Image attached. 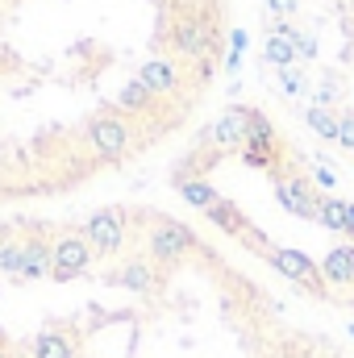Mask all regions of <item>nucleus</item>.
Returning a JSON list of instances; mask_svg holds the SVG:
<instances>
[{
	"label": "nucleus",
	"instance_id": "obj_18",
	"mask_svg": "<svg viewBox=\"0 0 354 358\" xmlns=\"http://www.w3.org/2000/svg\"><path fill=\"white\" fill-rule=\"evenodd\" d=\"M338 108H321V104H309L304 108V125L317 134V138H325V142H338Z\"/></svg>",
	"mask_w": 354,
	"mask_h": 358
},
{
	"label": "nucleus",
	"instance_id": "obj_11",
	"mask_svg": "<svg viewBox=\"0 0 354 358\" xmlns=\"http://www.w3.org/2000/svg\"><path fill=\"white\" fill-rule=\"evenodd\" d=\"M321 279L334 283V287H354V242L334 246V250L321 259Z\"/></svg>",
	"mask_w": 354,
	"mask_h": 358
},
{
	"label": "nucleus",
	"instance_id": "obj_5",
	"mask_svg": "<svg viewBox=\"0 0 354 358\" xmlns=\"http://www.w3.org/2000/svg\"><path fill=\"white\" fill-rule=\"evenodd\" d=\"M246 129H250V108L246 104H229L208 129H204V146H213L217 155H242V146H246Z\"/></svg>",
	"mask_w": 354,
	"mask_h": 358
},
{
	"label": "nucleus",
	"instance_id": "obj_28",
	"mask_svg": "<svg viewBox=\"0 0 354 358\" xmlns=\"http://www.w3.org/2000/svg\"><path fill=\"white\" fill-rule=\"evenodd\" d=\"M0 358H8V350H4V334H0Z\"/></svg>",
	"mask_w": 354,
	"mask_h": 358
},
{
	"label": "nucleus",
	"instance_id": "obj_1",
	"mask_svg": "<svg viewBox=\"0 0 354 358\" xmlns=\"http://www.w3.org/2000/svg\"><path fill=\"white\" fill-rule=\"evenodd\" d=\"M171 50L179 59H192V63L217 59L221 55V29L208 17H200V13H183L171 25Z\"/></svg>",
	"mask_w": 354,
	"mask_h": 358
},
{
	"label": "nucleus",
	"instance_id": "obj_31",
	"mask_svg": "<svg viewBox=\"0 0 354 358\" xmlns=\"http://www.w3.org/2000/svg\"><path fill=\"white\" fill-rule=\"evenodd\" d=\"M275 358H288V355H275Z\"/></svg>",
	"mask_w": 354,
	"mask_h": 358
},
{
	"label": "nucleus",
	"instance_id": "obj_23",
	"mask_svg": "<svg viewBox=\"0 0 354 358\" xmlns=\"http://www.w3.org/2000/svg\"><path fill=\"white\" fill-rule=\"evenodd\" d=\"M292 42H296L300 63H313V59H317V50H321V46H317V38H313V34H304V29H296V38H292Z\"/></svg>",
	"mask_w": 354,
	"mask_h": 358
},
{
	"label": "nucleus",
	"instance_id": "obj_21",
	"mask_svg": "<svg viewBox=\"0 0 354 358\" xmlns=\"http://www.w3.org/2000/svg\"><path fill=\"white\" fill-rule=\"evenodd\" d=\"M246 46H250L246 29H229V59H225V71H238V67H242V55H246Z\"/></svg>",
	"mask_w": 354,
	"mask_h": 358
},
{
	"label": "nucleus",
	"instance_id": "obj_22",
	"mask_svg": "<svg viewBox=\"0 0 354 358\" xmlns=\"http://www.w3.org/2000/svg\"><path fill=\"white\" fill-rule=\"evenodd\" d=\"M275 80H279V92H283V96H300V92L309 88V80H304V71H300V67L275 71Z\"/></svg>",
	"mask_w": 354,
	"mask_h": 358
},
{
	"label": "nucleus",
	"instance_id": "obj_20",
	"mask_svg": "<svg viewBox=\"0 0 354 358\" xmlns=\"http://www.w3.org/2000/svg\"><path fill=\"white\" fill-rule=\"evenodd\" d=\"M0 275L8 279H25V242H0Z\"/></svg>",
	"mask_w": 354,
	"mask_h": 358
},
{
	"label": "nucleus",
	"instance_id": "obj_26",
	"mask_svg": "<svg viewBox=\"0 0 354 358\" xmlns=\"http://www.w3.org/2000/svg\"><path fill=\"white\" fill-rule=\"evenodd\" d=\"M313 179H317V187H325V192L338 187V176L330 171V163H313Z\"/></svg>",
	"mask_w": 354,
	"mask_h": 358
},
{
	"label": "nucleus",
	"instance_id": "obj_30",
	"mask_svg": "<svg viewBox=\"0 0 354 358\" xmlns=\"http://www.w3.org/2000/svg\"><path fill=\"white\" fill-rule=\"evenodd\" d=\"M351 338H354V325H351Z\"/></svg>",
	"mask_w": 354,
	"mask_h": 358
},
{
	"label": "nucleus",
	"instance_id": "obj_16",
	"mask_svg": "<svg viewBox=\"0 0 354 358\" xmlns=\"http://www.w3.org/2000/svg\"><path fill=\"white\" fill-rule=\"evenodd\" d=\"M263 59H267V67H275V71H288V67L300 63L296 42L292 38H279V34H267L263 38Z\"/></svg>",
	"mask_w": 354,
	"mask_h": 358
},
{
	"label": "nucleus",
	"instance_id": "obj_6",
	"mask_svg": "<svg viewBox=\"0 0 354 358\" xmlns=\"http://www.w3.org/2000/svg\"><path fill=\"white\" fill-rule=\"evenodd\" d=\"M275 204L283 208V213H292V217H300V221H317V208H321V192L309 183L304 176H296V171H288V176L275 179Z\"/></svg>",
	"mask_w": 354,
	"mask_h": 358
},
{
	"label": "nucleus",
	"instance_id": "obj_29",
	"mask_svg": "<svg viewBox=\"0 0 354 358\" xmlns=\"http://www.w3.org/2000/svg\"><path fill=\"white\" fill-rule=\"evenodd\" d=\"M346 8H351V13H354V0H346Z\"/></svg>",
	"mask_w": 354,
	"mask_h": 358
},
{
	"label": "nucleus",
	"instance_id": "obj_7",
	"mask_svg": "<svg viewBox=\"0 0 354 358\" xmlns=\"http://www.w3.org/2000/svg\"><path fill=\"white\" fill-rule=\"evenodd\" d=\"M125 217H129V213H125V208H113V204H108V208H96L88 221H84L80 234L88 238V246L96 255H117V250L125 246Z\"/></svg>",
	"mask_w": 354,
	"mask_h": 358
},
{
	"label": "nucleus",
	"instance_id": "obj_10",
	"mask_svg": "<svg viewBox=\"0 0 354 358\" xmlns=\"http://www.w3.org/2000/svg\"><path fill=\"white\" fill-rule=\"evenodd\" d=\"M134 80L150 92V96H167V92L179 88V67L171 63V59H146V63L138 67Z\"/></svg>",
	"mask_w": 354,
	"mask_h": 358
},
{
	"label": "nucleus",
	"instance_id": "obj_3",
	"mask_svg": "<svg viewBox=\"0 0 354 358\" xmlns=\"http://www.w3.org/2000/svg\"><path fill=\"white\" fill-rule=\"evenodd\" d=\"M84 138H88V146L104 163H121L129 155V142H134V134H129L121 113H96V117H88Z\"/></svg>",
	"mask_w": 354,
	"mask_h": 358
},
{
	"label": "nucleus",
	"instance_id": "obj_15",
	"mask_svg": "<svg viewBox=\"0 0 354 358\" xmlns=\"http://www.w3.org/2000/svg\"><path fill=\"white\" fill-rule=\"evenodd\" d=\"M55 267V246L46 238H25V279H46Z\"/></svg>",
	"mask_w": 354,
	"mask_h": 358
},
{
	"label": "nucleus",
	"instance_id": "obj_24",
	"mask_svg": "<svg viewBox=\"0 0 354 358\" xmlns=\"http://www.w3.org/2000/svg\"><path fill=\"white\" fill-rule=\"evenodd\" d=\"M267 13H271V21H292V13L300 8V0H263Z\"/></svg>",
	"mask_w": 354,
	"mask_h": 358
},
{
	"label": "nucleus",
	"instance_id": "obj_19",
	"mask_svg": "<svg viewBox=\"0 0 354 358\" xmlns=\"http://www.w3.org/2000/svg\"><path fill=\"white\" fill-rule=\"evenodd\" d=\"M150 104H155V96L142 88L138 80H129L125 88L117 92V113H150Z\"/></svg>",
	"mask_w": 354,
	"mask_h": 358
},
{
	"label": "nucleus",
	"instance_id": "obj_4",
	"mask_svg": "<svg viewBox=\"0 0 354 358\" xmlns=\"http://www.w3.org/2000/svg\"><path fill=\"white\" fill-rule=\"evenodd\" d=\"M267 263L279 271L283 279H292V283H300L304 292H313L317 300H330V292H325V279H321V267L304 255V250H292V246H275L271 255H267Z\"/></svg>",
	"mask_w": 354,
	"mask_h": 358
},
{
	"label": "nucleus",
	"instance_id": "obj_8",
	"mask_svg": "<svg viewBox=\"0 0 354 358\" xmlns=\"http://www.w3.org/2000/svg\"><path fill=\"white\" fill-rule=\"evenodd\" d=\"M92 259H96V250L88 246L84 234H63V238L55 242V267H50V279H55V283H71V279H80V275L92 267Z\"/></svg>",
	"mask_w": 354,
	"mask_h": 358
},
{
	"label": "nucleus",
	"instance_id": "obj_12",
	"mask_svg": "<svg viewBox=\"0 0 354 358\" xmlns=\"http://www.w3.org/2000/svg\"><path fill=\"white\" fill-rule=\"evenodd\" d=\"M204 217H208V221L217 225V234H229V238H238V242H242V238H246V229H250L246 213H242V208H238L234 200H225V196H221V200H217V204H213V208H208Z\"/></svg>",
	"mask_w": 354,
	"mask_h": 358
},
{
	"label": "nucleus",
	"instance_id": "obj_14",
	"mask_svg": "<svg viewBox=\"0 0 354 358\" xmlns=\"http://www.w3.org/2000/svg\"><path fill=\"white\" fill-rule=\"evenodd\" d=\"M171 187H176L179 196L192 204V208H200V213H208L221 196H217V187L208 183V179H200V176H192V179H171Z\"/></svg>",
	"mask_w": 354,
	"mask_h": 358
},
{
	"label": "nucleus",
	"instance_id": "obj_25",
	"mask_svg": "<svg viewBox=\"0 0 354 358\" xmlns=\"http://www.w3.org/2000/svg\"><path fill=\"white\" fill-rule=\"evenodd\" d=\"M338 146L354 155V113H342L338 117Z\"/></svg>",
	"mask_w": 354,
	"mask_h": 358
},
{
	"label": "nucleus",
	"instance_id": "obj_17",
	"mask_svg": "<svg viewBox=\"0 0 354 358\" xmlns=\"http://www.w3.org/2000/svg\"><path fill=\"white\" fill-rule=\"evenodd\" d=\"M346 208H351V200L325 192L321 196V208H317V225H325L330 234H346Z\"/></svg>",
	"mask_w": 354,
	"mask_h": 358
},
{
	"label": "nucleus",
	"instance_id": "obj_2",
	"mask_svg": "<svg viewBox=\"0 0 354 358\" xmlns=\"http://www.w3.org/2000/svg\"><path fill=\"white\" fill-rule=\"evenodd\" d=\"M146 250H150V259H155V263L171 267V263H183L187 255H196V250H200V238H196L187 225L171 221V217H159V221L146 229Z\"/></svg>",
	"mask_w": 354,
	"mask_h": 358
},
{
	"label": "nucleus",
	"instance_id": "obj_9",
	"mask_svg": "<svg viewBox=\"0 0 354 358\" xmlns=\"http://www.w3.org/2000/svg\"><path fill=\"white\" fill-rule=\"evenodd\" d=\"M108 283L125 287V292H138V296H155L159 292V271L150 267L146 259H129L117 271H108Z\"/></svg>",
	"mask_w": 354,
	"mask_h": 358
},
{
	"label": "nucleus",
	"instance_id": "obj_27",
	"mask_svg": "<svg viewBox=\"0 0 354 358\" xmlns=\"http://www.w3.org/2000/svg\"><path fill=\"white\" fill-rule=\"evenodd\" d=\"M8 63H13V55H8V50H4V46H0V71H4V67H8Z\"/></svg>",
	"mask_w": 354,
	"mask_h": 358
},
{
	"label": "nucleus",
	"instance_id": "obj_13",
	"mask_svg": "<svg viewBox=\"0 0 354 358\" xmlns=\"http://www.w3.org/2000/svg\"><path fill=\"white\" fill-rule=\"evenodd\" d=\"M29 355L34 358H76V342H71L63 329H42V334L29 342Z\"/></svg>",
	"mask_w": 354,
	"mask_h": 358
}]
</instances>
